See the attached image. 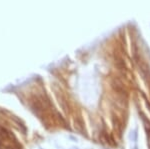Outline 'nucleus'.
Wrapping results in <instances>:
<instances>
[]
</instances>
